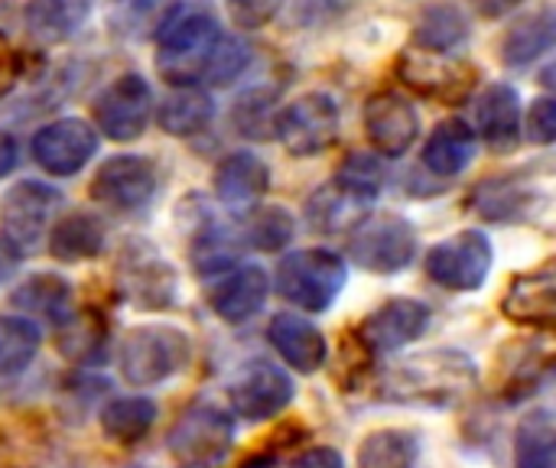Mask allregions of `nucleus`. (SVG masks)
<instances>
[{
  "mask_svg": "<svg viewBox=\"0 0 556 468\" xmlns=\"http://www.w3.org/2000/svg\"><path fill=\"white\" fill-rule=\"evenodd\" d=\"M476 150H479L476 130L466 121L453 117L437 124V130L430 134L424 147V166L437 176H459L472 163Z\"/></svg>",
  "mask_w": 556,
  "mask_h": 468,
  "instance_id": "25",
  "label": "nucleus"
},
{
  "mask_svg": "<svg viewBox=\"0 0 556 468\" xmlns=\"http://www.w3.org/2000/svg\"><path fill=\"white\" fill-rule=\"evenodd\" d=\"M502 313L528 329H554L556 322V267L554 261L538 270L518 274L502 300Z\"/></svg>",
  "mask_w": 556,
  "mask_h": 468,
  "instance_id": "18",
  "label": "nucleus"
},
{
  "mask_svg": "<svg viewBox=\"0 0 556 468\" xmlns=\"http://www.w3.org/2000/svg\"><path fill=\"white\" fill-rule=\"evenodd\" d=\"M492 261H495V251H492L489 235L469 228V231H459V235L433 244L427 251L424 270L443 290L472 293V290H479L489 280Z\"/></svg>",
  "mask_w": 556,
  "mask_h": 468,
  "instance_id": "7",
  "label": "nucleus"
},
{
  "mask_svg": "<svg viewBox=\"0 0 556 468\" xmlns=\"http://www.w3.org/2000/svg\"><path fill=\"white\" fill-rule=\"evenodd\" d=\"M469 3H472V10H476L479 16H485V20H502L505 13L518 10L525 0H469Z\"/></svg>",
  "mask_w": 556,
  "mask_h": 468,
  "instance_id": "42",
  "label": "nucleus"
},
{
  "mask_svg": "<svg viewBox=\"0 0 556 468\" xmlns=\"http://www.w3.org/2000/svg\"><path fill=\"white\" fill-rule=\"evenodd\" d=\"M101 433L104 440L117 443V446H137L156 423V404L150 397H117L111 401L101 417Z\"/></svg>",
  "mask_w": 556,
  "mask_h": 468,
  "instance_id": "30",
  "label": "nucleus"
},
{
  "mask_svg": "<svg viewBox=\"0 0 556 468\" xmlns=\"http://www.w3.org/2000/svg\"><path fill=\"white\" fill-rule=\"evenodd\" d=\"M528 140L538 147H551L556 140V101L538 98L528 111Z\"/></svg>",
  "mask_w": 556,
  "mask_h": 468,
  "instance_id": "39",
  "label": "nucleus"
},
{
  "mask_svg": "<svg viewBox=\"0 0 556 468\" xmlns=\"http://www.w3.org/2000/svg\"><path fill=\"white\" fill-rule=\"evenodd\" d=\"M235 446V414L215 401L189 404L166 437V450L179 468H218Z\"/></svg>",
  "mask_w": 556,
  "mask_h": 468,
  "instance_id": "3",
  "label": "nucleus"
},
{
  "mask_svg": "<svg viewBox=\"0 0 556 468\" xmlns=\"http://www.w3.org/2000/svg\"><path fill=\"white\" fill-rule=\"evenodd\" d=\"M274 130L287 153L316 156L339 137V104L326 91H306L277 114Z\"/></svg>",
  "mask_w": 556,
  "mask_h": 468,
  "instance_id": "10",
  "label": "nucleus"
},
{
  "mask_svg": "<svg viewBox=\"0 0 556 468\" xmlns=\"http://www.w3.org/2000/svg\"><path fill=\"white\" fill-rule=\"evenodd\" d=\"M283 0H228V16L241 29H261L280 13Z\"/></svg>",
  "mask_w": 556,
  "mask_h": 468,
  "instance_id": "38",
  "label": "nucleus"
},
{
  "mask_svg": "<svg viewBox=\"0 0 556 468\" xmlns=\"http://www.w3.org/2000/svg\"><path fill=\"white\" fill-rule=\"evenodd\" d=\"M104 241H108V231H104L101 218L91 212L65 215L62 222H55L49 228V254L62 264L94 261L104 251Z\"/></svg>",
  "mask_w": 556,
  "mask_h": 468,
  "instance_id": "24",
  "label": "nucleus"
},
{
  "mask_svg": "<svg viewBox=\"0 0 556 468\" xmlns=\"http://www.w3.org/2000/svg\"><path fill=\"white\" fill-rule=\"evenodd\" d=\"M476 384H479V371L469 355L453 349H437L394 365L384 375L381 391L388 401H401V404L453 407L466 394H472Z\"/></svg>",
  "mask_w": 556,
  "mask_h": 468,
  "instance_id": "1",
  "label": "nucleus"
},
{
  "mask_svg": "<svg viewBox=\"0 0 556 468\" xmlns=\"http://www.w3.org/2000/svg\"><path fill=\"white\" fill-rule=\"evenodd\" d=\"M215 117V104L202 88L192 85H179L173 94H166V101L160 104V127L173 137H189L199 134L202 127H208V121Z\"/></svg>",
  "mask_w": 556,
  "mask_h": 468,
  "instance_id": "32",
  "label": "nucleus"
},
{
  "mask_svg": "<svg viewBox=\"0 0 556 468\" xmlns=\"http://www.w3.org/2000/svg\"><path fill=\"white\" fill-rule=\"evenodd\" d=\"M218 39V23L205 10H176L160 29L156 65L163 78L173 85H192L195 78H202Z\"/></svg>",
  "mask_w": 556,
  "mask_h": 468,
  "instance_id": "5",
  "label": "nucleus"
},
{
  "mask_svg": "<svg viewBox=\"0 0 556 468\" xmlns=\"http://www.w3.org/2000/svg\"><path fill=\"white\" fill-rule=\"evenodd\" d=\"M554 29L556 20L551 7H544V10H538V13L518 20V23L505 33V39H502V46H498V49H502V52H498L502 62L511 65V68L531 65L534 59H541V55L554 46Z\"/></svg>",
  "mask_w": 556,
  "mask_h": 468,
  "instance_id": "27",
  "label": "nucleus"
},
{
  "mask_svg": "<svg viewBox=\"0 0 556 468\" xmlns=\"http://www.w3.org/2000/svg\"><path fill=\"white\" fill-rule=\"evenodd\" d=\"M189 362H192V339L189 332L169 322H147L130 329L117 352L121 378L137 391L176 378Z\"/></svg>",
  "mask_w": 556,
  "mask_h": 468,
  "instance_id": "2",
  "label": "nucleus"
},
{
  "mask_svg": "<svg viewBox=\"0 0 556 468\" xmlns=\"http://www.w3.org/2000/svg\"><path fill=\"white\" fill-rule=\"evenodd\" d=\"M420 459V440L410 430L384 427L362 440L355 466L358 468H417Z\"/></svg>",
  "mask_w": 556,
  "mask_h": 468,
  "instance_id": "31",
  "label": "nucleus"
},
{
  "mask_svg": "<svg viewBox=\"0 0 556 468\" xmlns=\"http://www.w3.org/2000/svg\"><path fill=\"white\" fill-rule=\"evenodd\" d=\"M91 13V0H26L23 23L33 39L55 46L72 39Z\"/></svg>",
  "mask_w": 556,
  "mask_h": 468,
  "instance_id": "23",
  "label": "nucleus"
},
{
  "mask_svg": "<svg viewBox=\"0 0 556 468\" xmlns=\"http://www.w3.org/2000/svg\"><path fill=\"white\" fill-rule=\"evenodd\" d=\"M476 127L492 150L505 153L518 147L521 137V98L511 85L498 81L489 85L479 98H476Z\"/></svg>",
  "mask_w": 556,
  "mask_h": 468,
  "instance_id": "22",
  "label": "nucleus"
},
{
  "mask_svg": "<svg viewBox=\"0 0 556 468\" xmlns=\"http://www.w3.org/2000/svg\"><path fill=\"white\" fill-rule=\"evenodd\" d=\"M290 468H345V459H342V453L339 450H332V446H313V450H306V453H300Z\"/></svg>",
  "mask_w": 556,
  "mask_h": 468,
  "instance_id": "40",
  "label": "nucleus"
},
{
  "mask_svg": "<svg viewBox=\"0 0 556 468\" xmlns=\"http://www.w3.org/2000/svg\"><path fill=\"white\" fill-rule=\"evenodd\" d=\"M345 280V261L326 248L293 251L277 267V293L303 313H326L342 293Z\"/></svg>",
  "mask_w": 556,
  "mask_h": 468,
  "instance_id": "4",
  "label": "nucleus"
},
{
  "mask_svg": "<svg viewBox=\"0 0 556 468\" xmlns=\"http://www.w3.org/2000/svg\"><path fill=\"white\" fill-rule=\"evenodd\" d=\"M244 65H248V49H244L238 39L222 36V39L215 42L208 62H205L202 78H205L208 85H228V81H235V78L241 75Z\"/></svg>",
  "mask_w": 556,
  "mask_h": 468,
  "instance_id": "37",
  "label": "nucleus"
},
{
  "mask_svg": "<svg viewBox=\"0 0 556 468\" xmlns=\"http://www.w3.org/2000/svg\"><path fill=\"white\" fill-rule=\"evenodd\" d=\"M13 166H16V140L10 134H0V179L10 176Z\"/></svg>",
  "mask_w": 556,
  "mask_h": 468,
  "instance_id": "44",
  "label": "nucleus"
},
{
  "mask_svg": "<svg viewBox=\"0 0 556 468\" xmlns=\"http://www.w3.org/2000/svg\"><path fill=\"white\" fill-rule=\"evenodd\" d=\"M397 72L407 88L440 104L466 101L479 81L476 65H469L453 52H437V49H407L397 62Z\"/></svg>",
  "mask_w": 556,
  "mask_h": 468,
  "instance_id": "8",
  "label": "nucleus"
},
{
  "mask_svg": "<svg viewBox=\"0 0 556 468\" xmlns=\"http://www.w3.org/2000/svg\"><path fill=\"white\" fill-rule=\"evenodd\" d=\"M33 160L42 173L65 179L88 166V160L98 153V134L81 117H59L36 130L33 137Z\"/></svg>",
  "mask_w": 556,
  "mask_h": 468,
  "instance_id": "15",
  "label": "nucleus"
},
{
  "mask_svg": "<svg viewBox=\"0 0 556 468\" xmlns=\"http://www.w3.org/2000/svg\"><path fill=\"white\" fill-rule=\"evenodd\" d=\"M293 231H296V222L293 215L283 208V205H267L261 212L251 215L248 228H244V244H251L254 251H280L293 241Z\"/></svg>",
  "mask_w": 556,
  "mask_h": 468,
  "instance_id": "36",
  "label": "nucleus"
},
{
  "mask_svg": "<svg viewBox=\"0 0 556 468\" xmlns=\"http://www.w3.org/2000/svg\"><path fill=\"white\" fill-rule=\"evenodd\" d=\"M153 114V91L143 75L127 72L114 78L98 98H94V121L104 130V137L117 143L137 140Z\"/></svg>",
  "mask_w": 556,
  "mask_h": 468,
  "instance_id": "13",
  "label": "nucleus"
},
{
  "mask_svg": "<svg viewBox=\"0 0 556 468\" xmlns=\"http://www.w3.org/2000/svg\"><path fill=\"white\" fill-rule=\"evenodd\" d=\"M466 36H469V20L456 3L427 7L414 33L420 49H437V52H453L456 46L466 42Z\"/></svg>",
  "mask_w": 556,
  "mask_h": 468,
  "instance_id": "35",
  "label": "nucleus"
},
{
  "mask_svg": "<svg viewBox=\"0 0 556 468\" xmlns=\"http://www.w3.org/2000/svg\"><path fill=\"white\" fill-rule=\"evenodd\" d=\"M270 296V277L261 267H231L208 287V306L222 322L241 326L254 319Z\"/></svg>",
  "mask_w": 556,
  "mask_h": 468,
  "instance_id": "19",
  "label": "nucleus"
},
{
  "mask_svg": "<svg viewBox=\"0 0 556 468\" xmlns=\"http://www.w3.org/2000/svg\"><path fill=\"white\" fill-rule=\"evenodd\" d=\"M156 166L147 156L121 153L98 166L91 179V199L114 212H140L156 195Z\"/></svg>",
  "mask_w": 556,
  "mask_h": 468,
  "instance_id": "14",
  "label": "nucleus"
},
{
  "mask_svg": "<svg viewBox=\"0 0 556 468\" xmlns=\"http://www.w3.org/2000/svg\"><path fill=\"white\" fill-rule=\"evenodd\" d=\"M270 345L274 352L300 375H313L326 365V355H329V345H326V336L323 329H316L309 319L296 316V313H280L270 319Z\"/></svg>",
  "mask_w": 556,
  "mask_h": 468,
  "instance_id": "20",
  "label": "nucleus"
},
{
  "mask_svg": "<svg viewBox=\"0 0 556 468\" xmlns=\"http://www.w3.org/2000/svg\"><path fill=\"white\" fill-rule=\"evenodd\" d=\"M189 254H192V264L202 277L228 274L235 267V257H238V241L212 212H202L199 222L192 225Z\"/></svg>",
  "mask_w": 556,
  "mask_h": 468,
  "instance_id": "28",
  "label": "nucleus"
},
{
  "mask_svg": "<svg viewBox=\"0 0 556 468\" xmlns=\"http://www.w3.org/2000/svg\"><path fill=\"white\" fill-rule=\"evenodd\" d=\"M270 189V169L261 156L238 150L215 169V195L235 212H251Z\"/></svg>",
  "mask_w": 556,
  "mask_h": 468,
  "instance_id": "21",
  "label": "nucleus"
},
{
  "mask_svg": "<svg viewBox=\"0 0 556 468\" xmlns=\"http://www.w3.org/2000/svg\"><path fill=\"white\" fill-rule=\"evenodd\" d=\"M13 78H16V55H13V49H10V42L0 36V98L10 91V85H13Z\"/></svg>",
  "mask_w": 556,
  "mask_h": 468,
  "instance_id": "43",
  "label": "nucleus"
},
{
  "mask_svg": "<svg viewBox=\"0 0 556 468\" xmlns=\"http://www.w3.org/2000/svg\"><path fill=\"white\" fill-rule=\"evenodd\" d=\"M515 468H556V423L551 407H534L515 430Z\"/></svg>",
  "mask_w": 556,
  "mask_h": 468,
  "instance_id": "29",
  "label": "nucleus"
},
{
  "mask_svg": "<svg viewBox=\"0 0 556 468\" xmlns=\"http://www.w3.org/2000/svg\"><path fill=\"white\" fill-rule=\"evenodd\" d=\"M39 326L26 316H0V378L26 371L39 352Z\"/></svg>",
  "mask_w": 556,
  "mask_h": 468,
  "instance_id": "34",
  "label": "nucleus"
},
{
  "mask_svg": "<svg viewBox=\"0 0 556 468\" xmlns=\"http://www.w3.org/2000/svg\"><path fill=\"white\" fill-rule=\"evenodd\" d=\"M10 303L20 313H33L49 319L52 326H65L72 319V283L59 274H36L13 290Z\"/></svg>",
  "mask_w": 556,
  "mask_h": 468,
  "instance_id": "26",
  "label": "nucleus"
},
{
  "mask_svg": "<svg viewBox=\"0 0 556 468\" xmlns=\"http://www.w3.org/2000/svg\"><path fill=\"white\" fill-rule=\"evenodd\" d=\"M117 287L140 309H166L176 303L179 277L150 241H130L117 264Z\"/></svg>",
  "mask_w": 556,
  "mask_h": 468,
  "instance_id": "11",
  "label": "nucleus"
},
{
  "mask_svg": "<svg viewBox=\"0 0 556 468\" xmlns=\"http://www.w3.org/2000/svg\"><path fill=\"white\" fill-rule=\"evenodd\" d=\"M20 261H23V251H20L13 241H7V238L0 235V287L20 270Z\"/></svg>",
  "mask_w": 556,
  "mask_h": 468,
  "instance_id": "41",
  "label": "nucleus"
},
{
  "mask_svg": "<svg viewBox=\"0 0 556 468\" xmlns=\"http://www.w3.org/2000/svg\"><path fill=\"white\" fill-rule=\"evenodd\" d=\"M228 397H231L235 417L248 423H264V420L280 417L293 404L296 388H293V378L280 365L251 362L228 384Z\"/></svg>",
  "mask_w": 556,
  "mask_h": 468,
  "instance_id": "12",
  "label": "nucleus"
},
{
  "mask_svg": "<svg viewBox=\"0 0 556 468\" xmlns=\"http://www.w3.org/2000/svg\"><path fill=\"white\" fill-rule=\"evenodd\" d=\"M62 208V192L49 182L23 179L13 182L0 199V235L20 251H33L52 228L55 212Z\"/></svg>",
  "mask_w": 556,
  "mask_h": 468,
  "instance_id": "9",
  "label": "nucleus"
},
{
  "mask_svg": "<svg viewBox=\"0 0 556 468\" xmlns=\"http://www.w3.org/2000/svg\"><path fill=\"white\" fill-rule=\"evenodd\" d=\"M332 189L349 205H375V199L384 189V166L371 153H352L336 169Z\"/></svg>",
  "mask_w": 556,
  "mask_h": 468,
  "instance_id": "33",
  "label": "nucleus"
},
{
  "mask_svg": "<svg viewBox=\"0 0 556 468\" xmlns=\"http://www.w3.org/2000/svg\"><path fill=\"white\" fill-rule=\"evenodd\" d=\"M365 134L375 153L391 160L404 156L420 137V114L404 94L378 91L365 104Z\"/></svg>",
  "mask_w": 556,
  "mask_h": 468,
  "instance_id": "17",
  "label": "nucleus"
},
{
  "mask_svg": "<svg viewBox=\"0 0 556 468\" xmlns=\"http://www.w3.org/2000/svg\"><path fill=\"white\" fill-rule=\"evenodd\" d=\"M427 329H430V306L410 296H397L378 306L358 326V342L365 345L368 355H391L417 342Z\"/></svg>",
  "mask_w": 556,
  "mask_h": 468,
  "instance_id": "16",
  "label": "nucleus"
},
{
  "mask_svg": "<svg viewBox=\"0 0 556 468\" xmlns=\"http://www.w3.org/2000/svg\"><path fill=\"white\" fill-rule=\"evenodd\" d=\"M417 228L394 212H375L349 231V261L368 274L407 270L417 257Z\"/></svg>",
  "mask_w": 556,
  "mask_h": 468,
  "instance_id": "6",
  "label": "nucleus"
},
{
  "mask_svg": "<svg viewBox=\"0 0 556 468\" xmlns=\"http://www.w3.org/2000/svg\"><path fill=\"white\" fill-rule=\"evenodd\" d=\"M127 468H156V466H147V463H134V466H127Z\"/></svg>",
  "mask_w": 556,
  "mask_h": 468,
  "instance_id": "45",
  "label": "nucleus"
}]
</instances>
